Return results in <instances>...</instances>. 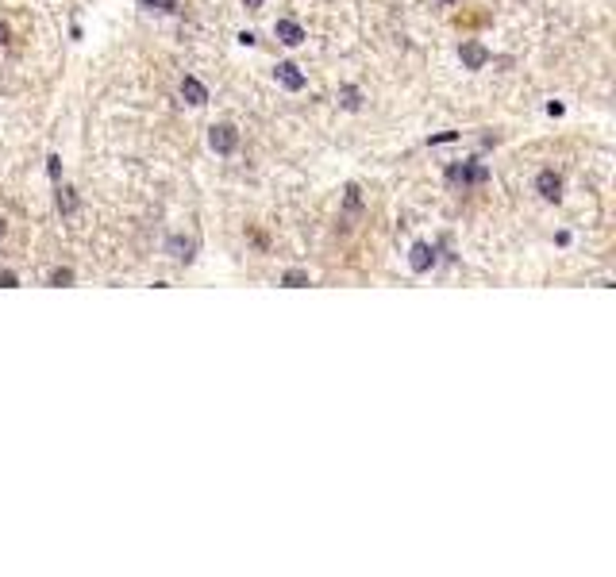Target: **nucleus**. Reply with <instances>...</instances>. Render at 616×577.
Returning <instances> with one entry per match:
<instances>
[{"label": "nucleus", "mask_w": 616, "mask_h": 577, "mask_svg": "<svg viewBox=\"0 0 616 577\" xmlns=\"http://www.w3.org/2000/svg\"><path fill=\"white\" fill-rule=\"evenodd\" d=\"M166 251L174 254V258L189 262V258H193V251H196V246H193V239H182V235H174V239H166Z\"/></svg>", "instance_id": "9"}, {"label": "nucleus", "mask_w": 616, "mask_h": 577, "mask_svg": "<svg viewBox=\"0 0 616 577\" xmlns=\"http://www.w3.org/2000/svg\"><path fill=\"white\" fill-rule=\"evenodd\" d=\"M408 266H413L416 274H428V270L435 266V251L428 243H413V251H408Z\"/></svg>", "instance_id": "5"}, {"label": "nucleus", "mask_w": 616, "mask_h": 577, "mask_svg": "<svg viewBox=\"0 0 616 577\" xmlns=\"http://www.w3.org/2000/svg\"><path fill=\"white\" fill-rule=\"evenodd\" d=\"M46 173H51L54 181L62 177V158H58V154H51V158H46Z\"/></svg>", "instance_id": "15"}, {"label": "nucleus", "mask_w": 616, "mask_h": 577, "mask_svg": "<svg viewBox=\"0 0 616 577\" xmlns=\"http://www.w3.org/2000/svg\"><path fill=\"white\" fill-rule=\"evenodd\" d=\"M139 8L158 12V15H170V12H177V0H139Z\"/></svg>", "instance_id": "11"}, {"label": "nucleus", "mask_w": 616, "mask_h": 577, "mask_svg": "<svg viewBox=\"0 0 616 577\" xmlns=\"http://www.w3.org/2000/svg\"><path fill=\"white\" fill-rule=\"evenodd\" d=\"M239 43H243V46H254L258 39H254V31H239Z\"/></svg>", "instance_id": "19"}, {"label": "nucleus", "mask_w": 616, "mask_h": 577, "mask_svg": "<svg viewBox=\"0 0 616 577\" xmlns=\"http://www.w3.org/2000/svg\"><path fill=\"white\" fill-rule=\"evenodd\" d=\"M274 77H277V85H285L289 93H301V89H305V73H301L293 62H277L274 65Z\"/></svg>", "instance_id": "3"}, {"label": "nucleus", "mask_w": 616, "mask_h": 577, "mask_svg": "<svg viewBox=\"0 0 616 577\" xmlns=\"http://www.w3.org/2000/svg\"><path fill=\"white\" fill-rule=\"evenodd\" d=\"M58 212H62V216L77 212V193H73V189H58Z\"/></svg>", "instance_id": "12"}, {"label": "nucleus", "mask_w": 616, "mask_h": 577, "mask_svg": "<svg viewBox=\"0 0 616 577\" xmlns=\"http://www.w3.org/2000/svg\"><path fill=\"white\" fill-rule=\"evenodd\" d=\"M282 285H289V288H301V285H308V274H305V270H285Z\"/></svg>", "instance_id": "13"}, {"label": "nucleus", "mask_w": 616, "mask_h": 577, "mask_svg": "<svg viewBox=\"0 0 616 577\" xmlns=\"http://www.w3.org/2000/svg\"><path fill=\"white\" fill-rule=\"evenodd\" d=\"M15 285H20V277L15 274H0V288H15Z\"/></svg>", "instance_id": "18"}, {"label": "nucleus", "mask_w": 616, "mask_h": 577, "mask_svg": "<svg viewBox=\"0 0 616 577\" xmlns=\"http://www.w3.org/2000/svg\"><path fill=\"white\" fill-rule=\"evenodd\" d=\"M536 189H539V196H543V201H558V196H562V177H558L555 170H543L536 177Z\"/></svg>", "instance_id": "6"}, {"label": "nucleus", "mask_w": 616, "mask_h": 577, "mask_svg": "<svg viewBox=\"0 0 616 577\" xmlns=\"http://www.w3.org/2000/svg\"><path fill=\"white\" fill-rule=\"evenodd\" d=\"M243 8H251V12H258V8H262V0H243Z\"/></svg>", "instance_id": "20"}, {"label": "nucleus", "mask_w": 616, "mask_h": 577, "mask_svg": "<svg viewBox=\"0 0 616 577\" xmlns=\"http://www.w3.org/2000/svg\"><path fill=\"white\" fill-rule=\"evenodd\" d=\"M0 235H4V220H0Z\"/></svg>", "instance_id": "22"}, {"label": "nucleus", "mask_w": 616, "mask_h": 577, "mask_svg": "<svg viewBox=\"0 0 616 577\" xmlns=\"http://www.w3.org/2000/svg\"><path fill=\"white\" fill-rule=\"evenodd\" d=\"M0 43H8V27H4V23H0Z\"/></svg>", "instance_id": "21"}, {"label": "nucleus", "mask_w": 616, "mask_h": 577, "mask_svg": "<svg viewBox=\"0 0 616 577\" xmlns=\"http://www.w3.org/2000/svg\"><path fill=\"white\" fill-rule=\"evenodd\" d=\"M182 96H185L189 104H196V108H201V104H208V89H204L196 77H182Z\"/></svg>", "instance_id": "8"}, {"label": "nucleus", "mask_w": 616, "mask_h": 577, "mask_svg": "<svg viewBox=\"0 0 616 577\" xmlns=\"http://www.w3.org/2000/svg\"><path fill=\"white\" fill-rule=\"evenodd\" d=\"M347 208H351V212H358V208H363V196H358V185H347Z\"/></svg>", "instance_id": "14"}, {"label": "nucleus", "mask_w": 616, "mask_h": 577, "mask_svg": "<svg viewBox=\"0 0 616 577\" xmlns=\"http://www.w3.org/2000/svg\"><path fill=\"white\" fill-rule=\"evenodd\" d=\"M274 35H277V43H285V46H301L305 43V27H301L297 20H277Z\"/></svg>", "instance_id": "4"}, {"label": "nucleus", "mask_w": 616, "mask_h": 577, "mask_svg": "<svg viewBox=\"0 0 616 577\" xmlns=\"http://www.w3.org/2000/svg\"><path fill=\"white\" fill-rule=\"evenodd\" d=\"M458 54H463V65H466V70H482V65L489 62V51H486L482 43H463V51H458Z\"/></svg>", "instance_id": "7"}, {"label": "nucleus", "mask_w": 616, "mask_h": 577, "mask_svg": "<svg viewBox=\"0 0 616 577\" xmlns=\"http://www.w3.org/2000/svg\"><path fill=\"white\" fill-rule=\"evenodd\" d=\"M455 139H458V131H439V135H432L428 143L435 146V143H455Z\"/></svg>", "instance_id": "17"}, {"label": "nucleus", "mask_w": 616, "mask_h": 577, "mask_svg": "<svg viewBox=\"0 0 616 577\" xmlns=\"http://www.w3.org/2000/svg\"><path fill=\"white\" fill-rule=\"evenodd\" d=\"M447 181L451 185H486L489 181V170L482 166V162H463V166H451L447 170Z\"/></svg>", "instance_id": "1"}, {"label": "nucleus", "mask_w": 616, "mask_h": 577, "mask_svg": "<svg viewBox=\"0 0 616 577\" xmlns=\"http://www.w3.org/2000/svg\"><path fill=\"white\" fill-rule=\"evenodd\" d=\"M70 281H73L70 270H54V274H51V285H58V288H62V285H70Z\"/></svg>", "instance_id": "16"}, {"label": "nucleus", "mask_w": 616, "mask_h": 577, "mask_svg": "<svg viewBox=\"0 0 616 577\" xmlns=\"http://www.w3.org/2000/svg\"><path fill=\"white\" fill-rule=\"evenodd\" d=\"M208 146L216 154H232L235 146H239V131H235L232 123H216V127L208 131Z\"/></svg>", "instance_id": "2"}, {"label": "nucleus", "mask_w": 616, "mask_h": 577, "mask_svg": "<svg viewBox=\"0 0 616 577\" xmlns=\"http://www.w3.org/2000/svg\"><path fill=\"white\" fill-rule=\"evenodd\" d=\"M339 104H343L347 112H358V108H363V93H358L355 85H343V89H339Z\"/></svg>", "instance_id": "10"}]
</instances>
